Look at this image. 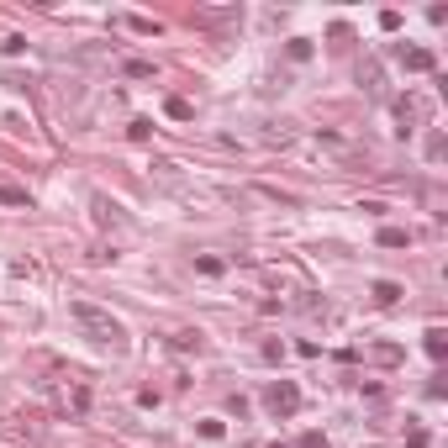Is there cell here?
I'll return each mask as SVG.
<instances>
[{"label": "cell", "mask_w": 448, "mask_h": 448, "mask_svg": "<svg viewBox=\"0 0 448 448\" xmlns=\"http://www.w3.org/2000/svg\"><path fill=\"white\" fill-rule=\"evenodd\" d=\"M401 64L412 74H427V69H433V53H427V47H401Z\"/></svg>", "instance_id": "cell-3"}, {"label": "cell", "mask_w": 448, "mask_h": 448, "mask_svg": "<svg viewBox=\"0 0 448 448\" xmlns=\"http://www.w3.org/2000/svg\"><path fill=\"white\" fill-rule=\"evenodd\" d=\"M375 301H380V306H396V301H401V285H396V280H380L375 285Z\"/></svg>", "instance_id": "cell-5"}, {"label": "cell", "mask_w": 448, "mask_h": 448, "mask_svg": "<svg viewBox=\"0 0 448 448\" xmlns=\"http://www.w3.org/2000/svg\"><path fill=\"white\" fill-rule=\"evenodd\" d=\"M274 448H280V443H274Z\"/></svg>", "instance_id": "cell-14"}, {"label": "cell", "mask_w": 448, "mask_h": 448, "mask_svg": "<svg viewBox=\"0 0 448 448\" xmlns=\"http://www.w3.org/2000/svg\"><path fill=\"white\" fill-rule=\"evenodd\" d=\"M195 269H201V274H206V280H216V274H222V269H227V264H222V259H195Z\"/></svg>", "instance_id": "cell-9"}, {"label": "cell", "mask_w": 448, "mask_h": 448, "mask_svg": "<svg viewBox=\"0 0 448 448\" xmlns=\"http://www.w3.org/2000/svg\"><path fill=\"white\" fill-rule=\"evenodd\" d=\"M27 201V190H16V185H0V206H22Z\"/></svg>", "instance_id": "cell-8"}, {"label": "cell", "mask_w": 448, "mask_h": 448, "mask_svg": "<svg viewBox=\"0 0 448 448\" xmlns=\"http://www.w3.org/2000/svg\"><path fill=\"white\" fill-rule=\"evenodd\" d=\"M164 111H169V117H174V121H190V100H179V95H174V100H169Z\"/></svg>", "instance_id": "cell-10"}, {"label": "cell", "mask_w": 448, "mask_h": 448, "mask_svg": "<svg viewBox=\"0 0 448 448\" xmlns=\"http://www.w3.org/2000/svg\"><path fill=\"white\" fill-rule=\"evenodd\" d=\"M127 132H132V137H137V142H142V137H148V132H154V121H148V117H137V121H132V127H127Z\"/></svg>", "instance_id": "cell-12"}, {"label": "cell", "mask_w": 448, "mask_h": 448, "mask_svg": "<svg viewBox=\"0 0 448 448\" xmlns=\"http://www.w3.org/2000/svg\"><path fill=\"white\" fill-rule=\"evenodd\" d=\"M301 448H327V438H322V433H306V438H301Z\"/></svg>", "instance_id": "cell-13"}, {"label": "cell", "mask_w": 448, "mask_h": 448, "mask_svg": "<svg viewBox=\"0 0 448 448\" xmlns=\"http://www.w3.org/2000/svg\"><path fill=\"white\" fill-rule=\"evenodd\" d=\"M422 338H427V343H422L427 359H443V354H448V332H443V327H427Z\"/></svg>", "instance_id": "cell-4"}, {"label": "cell", "mask_w": 448, "mask_h": 448, "mask_svg": "<svg viewBox=\"0 0 448 448\" xmlns=\"http://www.w3.org/2000/svg\"><path fill=\"white\" fill-rule=\"evenodd\" d=\"M69 317H74V327H80L90 343H100V348H111V354L127 348V327H121L111 311H100L95 301H69Z\"/></svg>", "instance_id": "cell-1"}, {"label": "cell", "mask_w": 448, "mask_h": 448, "mask_svg": "<svg viewBox=\"0 0 448 448\" xmlns=\"http://www.w3.org/2000/svg\"><path fill=\"white\" fill-rule=\"evenodd\" d=\"M174 348H179V354H190V348L201 354V332H174Z\"/></svg>", "instance_id": "cell-7"}, {"label": "cell", "mask_w": 448, "mask_h": 448, "mask_svg": "<svg viewBox=\"0 0 448 448\" xmlns=\"http://www.w3.org/2000/svg\"><path fill=\"white\" fill-rule=\"evenodd\" d=\"M380 243H385V248H406L412 232H401V227H380Z\"/></svg>", "instance_id": "cell-6"}, {"label": "cell", "mask_w": 448, "mask_h": 448, "mask_svg": "<svg viewBox=\"0 0 448 448\" xmlns=\"http://www.w3.org/2000/svg\"><path fill=\"white\" fill-rule=\"evenodd\" d=\"M222 433H227V427L216 422V417H206V422H201V438H211V443H216V438H222Z\"/></svg>", "instance_id": "cell-11"}, {"label": "cell", "mask_w": 448, "mask_h": 448, "mask_svg": "<svg viewBox=\"0 0 448 448\" xmlns=\"http://www.w3.org/2000/svg\"><path fill=\"white\" fill-rule=\"evenodd\" d=\"M264 406H269L274 417H295V412H301V390H295V380H274V385L264 390Z\"/></svg>", "instance_id": "cell-2"}]
</instances>
